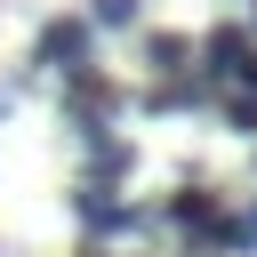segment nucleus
Instances as JSON below:
<instances>
[{
    "label": "nucleus",
    "mask_w": 257,
    "mask_h": 257,
    "mask_svg": "<svg viewBox=\"0 0 257 257\" xmlns=\"http://www.w3.org/2000/svg\"><path fill=\"white\" fill-rule=\"evenodd\" d=\"M72 217H80V233H88V241H112V233H137V225H145V209L112 201L104 185H72Z\"/></svg>",
    "instance_id": "1"
},
{
    "label": "nucleus",
    "mask_w": 257,
    "mask_h": 257,
    "mask_svg": "<svg viewBox=\"0 0 257 257\" xmlns=\"http://www.w3.org/2000/svg\"><path fill=\"white\" fill-rule=\"evenodd\" d=\"M32 64H48V72H80V64H88V24H80V16H48L40 40H32Z\"/></svg>",
    "instance_id": "2"
},
{
    "label": "nucleus",
    "mask_w": 257,
    "mask_h": 257,
    "mask_svg": "<svg viewBox=\"0 0 257 257\" xmlns=\"http://www.w3.org/2000/svg\"><path fill=\"white\" fill-rule=\"evenodd\" d=\"M80 153H88V161H80V185H112V177H128V169H137V153H128V145H112V137H88Z\"/></svg>",
    "instance_id": "3"
},
{
    "label": "nucleus",
    "mask_w": 257,
    "mask_h": 257,
    "mask_svg": "<svg viewBox=\"0 0 257 257\" xmlns=\"http://www.w3.org/2000/svg\"><path fill=\"white\" fill-rule=\"evenodd\" d=\"M249 48H257V40H249L241 24H217V32L201 40V56H209V80H233V64H241Z\"/></svg>",
    "instance_id": "4"
},
{
    "label": "nucleus",
    "mask_w": 257,
    "mask_h": 257,
    "mask_svg": "<svg viewBox=\"0 0 257 257\" xmlns=\"http://www.w3.org/2000/svg\"><path fill=\"white\" fill-rule=\"evenodd\" d=\"M201 96H209L201 80H161V88L145 96V112H185V104H201Z\"/></svg>",
    "instance_id": "5"
},
{
    "label": "nucleus",
    "mask_w": 257,
    "mask_h": 257,
    "mask_svg": "<svg viewBox=\"0 0 257 257\" xmlns=\"http://www.w3.org/2000/svg\"><path fill=\"white\" fill-rule=\"evenodd\" d=\"M145 56H153L161 72H177V64H185V40H177V32H153V40H145Z\"/></svg>",
    "instance_id": "6"
},
{
    "label": "nucleus",
    "mask_w": 257,
    "mask_h": 257,
    "mask_svg": "<svg viewBox=\"0 0 257 257\" xmlns=\"http://www.w3.org/2000/svg\"><path fill=\"white\" fill-rule=\"evenodd\" d=\"M145 16V0H96L88 8V24H137Z\"/></svg>",
    "instance_id": "7"
},
{
    "label": "nucleus",
    "mask_w": 257,
    "mask_h": 257,
    "mask_svg": "<svg viewBox=\"0 0 257 257\" xmlns=\"http://www.w3.org/2000/svg\"><path fill=\"white\" fill-rule=\"evenodd\" d=\"M225 120H233L241 137H257V96H249V88H241V96H225Z\"/></svg>",
    "instance_id": "8"
},
{
    "label": "nucleus",
    "mask_w": 257,
    "mask_h": 257,
    "mask_svg": "<svg viewBox=\"0 0 257 257\" xmlns=\"http://www.w3.org/2000/svg\"><path fill=\"white\" fill-rule=\"evenodd\" d=\"M233 80H241V88H249V96H257V48H249V56H241V64H233Z\"/></svg>",
    "instance_id": "9"
}]
</instances>
